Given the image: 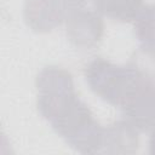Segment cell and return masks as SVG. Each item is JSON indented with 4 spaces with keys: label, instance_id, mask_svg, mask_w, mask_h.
Returning a JSON list of instances; mask_svg holds the SVG:
<instances>
[{
    "label": "cell",
    "instance_id": "1",
    "mask_svg": "<svg viewBox=\"0 0 155 155\" xmlns=\"http://www.w3.org/2000/svg\"><path fill=\"white\" fill-rule=\"evenodd\" d=\"M36 105L57 134L81 154H97L103 126L75 91L73 75L58 65L44 67L35 80Z\"/></svg>",
    "mask_w": 155,
    "mask_h": 155
},
{
    "label": "cell",
    "instance_id": "2",
    "mask_svg": "<svg viewBox=\"0 0 155 155\" xmlns=\"http://www.w3.org/2000/svg\"><path fill=\"white\" fill-rule=\"evenodd\" d=\"M90 88L103 101L119 107L124 119L138 131L153 127L154 82L137 64H115L103 57L93 58L85 67Z\"/></svg>",
    "mask_w": 155,
    "mask_h": 155
},
{
    "label": "cell",
    "instance_id": "3",
    "mask_svg": "<svg viewBox=\"0 0 155 155\" xmlns=\"http://www.w3.org/2000/svg\"><path fill=\"white\" fill-rule=\"evenodd\" d=\"M87 0H25L23 18L34 31L45 33L61 25L65 18Z\"/></svg>",
    "mask_w": 155,
    "mask_h": 155
},
{
    "label": "cell",
    "instance_id": "4",
    "mask_svg": "<svg viewBox=\"0 0 155 155\" xmlns=\"http://www.w3.org/2000/svg\"><path fill=\"white\" fill-rule=\"evenodd\" d=\"M64 22L69 41L78 47L90 48L97 45L104 34V22L101 15L85 6L71 12Z\"/></svg>",
    "mask_w": 155,
    "mask_h": 155
},
{
    "label": "cell",
    "instance_id": "5",
    "mask_svg": "<svg viewBox=\"0 0 155 155\" xmlns=\"http://www.w3.org/2000/svg\"><path fill=\"white\" fill-rule=\"evenodd\" d=\"M138 130L127 120L115 121L103 127L99 153L102 154H133L139 145Z\"/></svg>",
    "mask_w": 155,
    "mask_h": 155
},
{
    "label": "cell",
    "instance_id": "6",
    "mask_svg": "<svg viewBox=\"0 0 155 155\" xmlns=\"http://www.w3.org/2000/svg\"><path fill=\"white\" fill-rule=\"evenodd\" d=\"M98 13L114 21L133 22L143 8V0H93Z\"/></svg>",
    "mask_w": 155,
    "mask_h": 155
},
{
    "label": "cell",
    "instance_id": "7",
    "mask_svg": "<svg viewBox=\"0 0 155 155\" xmlns=\"http://www.w3.org/2000/svg\"><path fill=\"white\" fill-rule=\"evenodd\" d=\"M134 33L144 51H153V6H143L134 18Z\"/></svg>",
    "mask_w": 155,
    "mask_h": 155
}]
</instances>
